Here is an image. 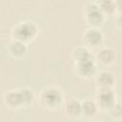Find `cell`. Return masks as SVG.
Instances as JSON below:
<instances>
[{"label":"cell","instance_id":"6da1fadb","mask_svg":"<svg viewBox=\"0 0 122 122\" xmlns=\"http://www.w3.org/2000/svg\"><path fill=\"white\" fill-rule=\"evenodd\" d=\"M36 100V95L28 87H21L10 90L4 93L3 104L11 111H19L30 107Z\"/></svg>","mask_w":122,"mask_h":122},{"label":"cell","instance_id":"7a4b0ae2","mask_svg":"<svg viewBox=\"0 0 122 122\" xmlns=\"http://www.w3.org/2000/svg\"><path fill=\"white\" fill-rule=\"evenodd\" d=\"M38 105L45 111H59L65 103V95L61 89L56 86L44 87L36 96Z\"/></svg>","mask_w":122,"mask_h":122},{"label":"cell","instance_id":"3957f363","mask_svg":"<svg viewBox=\"0 0 122 122\" xmlns=\"http://www.w3.org/2000/svg\"><path fill=\"white\" fill-rule=\"evenodd\" d=\"M40 29L38 25L30 20H25L15 24L10 30V37L13 40L30 44L33 42L39 35Z\"/></svg>","mask_w":122,"mask_h":122},{"label":"cell","instance_id":"277c9868","mask_svg":"<svg viewBox=\"0 0 122 122\" xmlns=\"http://www.w3.org/2000/svg\"><path fill=\"white\" fill-rule=\"evenodd\" d=\"M82 17L88 28L100 29L106 21V17L100 11L95 2H88L83 6Z\"/></svg>","mask_w":122,"mask_h":122},{"label":"cell","instance_id":"5b68a950","mask_svg":"<svg viewBox=\"0 0 122 122\" xmlns=\"http://www.w3.org/2000/svg\"><path fill=\"white\" fill-rule=\"evenodd\" d=\"M94 101L97 104L99 111L107 112L117 102V98H116V94H115V92L113 91V89H98V88H96Z\"/></svg>","mask_w":122,"mask_h":122},{"label":"cell","instance_id":"8992f818","mask_svg":"<svg viewBox=\"0 0 122 122\" xmlns=\"http://www.w3.org/2000/svg\"><path fill=\"white\" fill-rule=\"evenodd\" d=\"M82 45L89 50L99 49L104 43V34L98 28H88L81 36Z\"/></svg>","mask_w":122,"mask_h":122},{"label":"cell","instance_id":"52a82bcc","mask_svg":"<svg viewBox=\"0 0 122 122\" xmlns=\"http://www.w3.org/2000/svg\"><path fill=\"white\" fill-rule=\"evenodd\" d=\"M73 70L76 76L84 80H90L93 78L98 71L97 63L92 58L73 63Z\"/></svg>","mask_w":122,"mask_h":122},{"label":"cell","instance_id":"ba28073f","mask_svg":"<svg viewBox=\"0 0 122 122\" xmlns=\"http://www.w3.org/2000/svg\"><path fill=\"white\" fill-rule=\"evenodd\" d=\"M116 51L110 47H100L95 53V62L105 67L113 65L116 62Z\"/></svg>","mask_w":122,"mask_h":122},{"label":"cell","instance_id":"9c48e42d","mask_svg":"<svg viewBox=\"0 0 122 122\" xmlns=\"http://www.w3.org/2000/svg\"><path fill=\"white\" fill-rule=\"evenodd\" d=\"M96 88L98 89H113L116 83L114 74L110 71H97L93 77Z\"/></svg>","mask_w":122,"mask_h":122},{"label":"cell","instance_id":"30bf717a","mask_svg":"<svg viewBox=\"0 0 122 122\" xmlns=\"http://www.w3.org/2000/svg\"><path fill=\"white\" fill-rule=\"evenodd\" d=\"M28 50L27 44L13 39H11L7 45V52L13 59H21L25 57L28 53Z\"/></svg>","mask_w":122,"mask_h":122},{"label":"cell","instance_id":"8fae6325","mask_svg":"<svg viewBox=\"0 0 122 122\" xmlns=\"http://www.w3.org/2000/svg\"><path fill=\"white\" fill-rule=\"evenodd\" d=\"M63 110L66 117L69 119H80L82 117V111H81V101L71 98L69 101L65 102L63 105Z\"/></svg>","mask_w":122,"mask_h":122},{"label":"cell","instance_id":"7c38bea8","mask_svg":"<svg viewBox=\"0 0 122 122\" xmlns=\"http://www.w3.org/2000/svg\"><path fill=\"white\" fill-rule=\"evenodd\" d=\"M95 4L97 5L100 11L106 17H112V16H120V12L116 8V4L114 0H96Z\"/></svg>","mask_w":122,"mask_h":122},{"label":"cell","instance_id":"4fadbf2b","mask_svg":"<svg viewBox=\"0 0 122 122\" xmlns=\"http://www.w3.org/2000/svg\"><path fill=\"white\" fill-rule=\"evenodd\" d=\"M81 111H82V117L86 119H92L95 117L99 112L97 104L95 103L94 99H91V98H87L81 101Z\"/></svg>","mask_w":122,"mask_h":122},{"label":"cell","instance_id":"5bb4252c","mask_svg":"<svg viewBox=\"0 0 122 122\" xmlns=\"http://www.w3.org/2000/svg\"><path fill=\"white\" fill-rule=\"evenodd\" d=\"M71 58L72 59L73 63L79 62V61H83V60H87V59H90V58H92V51L89 50L88 48H86L83 45L78 46V47H75V48L72 49V51L71 52Z\"/></svg>","mask_w":122,"mask_h":122},{"label":"cell","instance_id":"9a60e30c","mask_svg":"<svg viewBox=\"0 0 122 122\" xmlns=\"http://www.w3.org/2000/svg\"><path fill=\"white\" fill-rule=\"evenodd\" d=\"M107 112H109V115L112 119L120 121L122 119V109H121V104L119 101H117L112 108H111Z\"/></svg>","mask_w":122,"mask_h":122}]
</instances>
